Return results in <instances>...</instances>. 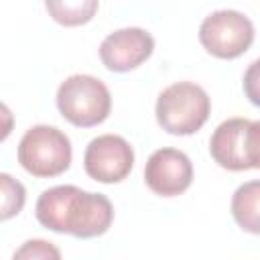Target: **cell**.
<instances>
[{
	"label": "cell",
	"mask_w": 260,
	"mask_h": 260,
	"mask_svg": "<svg viewBox=\"0 0 260 260\" xmlns=\"http://www.w3.org/2000/svg\"><path fill=\"white\" fill-rule=\"evenodd\" d=\"M211 102L207 91L191 81H179L160 91L156 100V120L162 130L175 136L197 132L209 118Z\"/></svg>",
	"instance_id": "obj_1"
},
{
	"label": "cell",
	"mask_w": 260,
	"mask_h": 260,
	"mask_svg": "<svg viewBox=\"0 0 260 260\" xmlns=\"http://www.w3.org/2000/svg\"><path fill=\"white\" fill-rule=\"evenodd\" d=\"M57 108L73 126H98L110 116V89L93 75H71L57 89Z\"/></svg>",
	"instance_id": "obj_2"
},
{
	"label": "cell",
	"mask_w": 260,
	"mask_h": 260,
	"mask_svg": "<svg viewBox=\"0 0 260 260\" xmlns=\"http://www.w3.org/2000/svg\"><path fill=\"white\" fill-rule=\"evenodd\" d=\"M18 162L35 177H57L71 165V142L55 126H32L18 142Z\"/></svg>",
	"instance_id": "obj_3"
},
{
	"label": "cell",
	"mask_w": 260,
	"mask_h": 260,
	"mask_svg": "<svg viewBox=\"0 0 260 260\" xmlns=\"http://www.w3.org/2000/svg\"><path fill=\"white\" fill-rule=\"evenodd\" d=\"M199 41L213 57L236 59L250 49L254 41V24L238 10H217L203 18Z\"/></svg>",
	"instance_id": "obj_4"
},
{
	"label": "cell",
	"mask_w": 260,
	"mask_h": 260,
	"mask_svg": "<svg viewBox=\"0 0 260 260\" xmlns=\"http://www.w3.org/2000/svg\"><path fill=\"white\" fill-rule=\"evenodd\" d=\"M134 165V150L130 142L118 134H102L93 138L83 154L85 173L100 183L124 181Z\"/></svg>",
	"instance_id": "obj_5"
},
{
	"label": "cell",
	"mask_w": 260,
	"mask_h": 260,
	"mask_svg": "<svg viewBox=\"0 0 260 260\" xmlns=\"http://www.w3.org/2000/svg\"><path fill=\"white\" fill-rule=\"evenodd\" d=\"M144 181L156 195L175 197L189 189L193 165L189 156L177 148H158L146 160Z\"/></svg>",
	"instance_id": "obj_6"
},
{
	"label": "cell",
	"mask_w": 260,
	"mask_h": 260,
	"mask_svg": "<svg viewBox=\"0 0 260 260\" xmlns=\"http://www.w3.org/2000/svg\"><path fill=\"white\" fill-rule=\"evenodd\" d=\"M154 51V39L144 28H120L100 45V59L110 71H130L144 63Z\"/></svg>",
	"instance_id": "obj_7"
},
{
	"label": "cell",
	"mask_w": 260,
	"mask_h": 260,
	"mask_svg": "<svg viewBox=\"0 0 260 260\" xmlns=\"http://www.w3.org/2000/svg\"><path fill=\"white\" fill-rule=\"evenodd\" d=\"M114 219V207L110 199L102 193H89L79 189L71 201L67 215V230L75 238H95L108 232Z\"/></svg>",
	"instance_id": "obj_8"
},
{
	"label": "cell",
	"mask_w": 260,
	"mask_h": 260,
	"mask_svg": "<svg viewBox=\"0 0 260 260\" xmlns=\"http://www.w3.org/2000/svg\"><path fill=\"white\" fill-rule=\"evenodd\" d=\"M248 124L250 120L246 118H230L215 128L209 140V152L219 167L228 171L250 169L244 152V136H246Z\"/></svg>",
	"instance_id": "obj_9"
},
{
	"label": "cell",
	"mask_w": 260,
	"mask_h": 260,
	"mask_svg": "<svg viewBox=\"0 0 260 260\" xmlns=\"http://www.w3.org/2000/svg\"><path fill=\"white\" fill-rule=\"evenodd\" d=\"M77 191H79V187H75V185H57V187L43 191L37 201V207H35V215H37L39 223L51 232L65 234L67 215H69L71 201L77 195Z\"/></svg>",
	"instance_id": "obj_10"
},
{
	"label": "cell",
	"mask_w": 260,
	"mask_h": 260,
	"mask_svg": "<svg viewBox=\"0 0 260 260\" xmlns=\"http://www.w3.org/2000/svg\"><path fill=\"white\" fill-rule=\"evenodd\" d=\"M232 215L244 232L260 234V181H248L236 189Z\"/></svg>",
	"instance_id": "obj_11"
},
{
	"label": "cell",
	"mask_w": 260,
	"mask_h": 260,
	"mask_svg": "<svg viewBox=\"0 0 260 260\" xmlns=\"http://www.w3.org/2000/svg\"><path fill=\"white\" fill-rule=\"evenodd\" d=\"M49 16L63 26H79L89 22L100 6V0H45Z\"/></svg>",
	"instance_id": "obj_12"
},
{
	"label": "cell",
	"mask_w": 260,
	"mask_h": 260,
	"mask_svg": "<svg viewBox=\"0 0 260 260\" xmlns=\"http://www.w3.org/2000/svg\"><path fill=\"white\" fill-rule=\"evenodd\" d=\"M0 191H2V219H10L16 215L24 205V187L10 175H0Z\"/></svg>",
	"instance_id": "obj_13"
},
{
	"label": "cell",
	"mask_w": 260,
	"mask_h": 260,
	"mask_svg": "<svg viewBox=\"0 0 260 260\" xmlns=\"http://www.w3.org/2000/svg\"><path fill=\"white\" fill-rule=\"evenodd\" d=\"M244 152L250 169H260V120L250 122L244 136Z\"/></svg>",
	"instance_id": "obj_14"
},
{
	"label": "cell",
	"mask_w": 260,
	"mask_h": 260,
	"mask_svg": "<svg viewBox=\"0 0 260 260\" xmlns=\"http://www.w3.org/2000/svg\"><path fill=\"white\" fill-rule=\"evenodd\" d=\"M61 252L51 246L49 242L45 240H28L24 242V246L20 250H16L14 254V260L16 258H59Z\"/></svg>",
	"instance_id": "obj_15"
},
{
	"label": "cell",
	"mask_w": 260,
	"mask_h": 260,
	"mask_svg": "<svg viewBox=\"0 0 260 260\" xmlns=\"http://www.w3.org/2000/svg\"><path fill=\"white\" fill-rule=\"evenodd\" d=\"M244 93L254 106L260 108V59L250 63L244 73Z\"/></svg>",
	"instance_id": "obj_16"
}]
</instances>
